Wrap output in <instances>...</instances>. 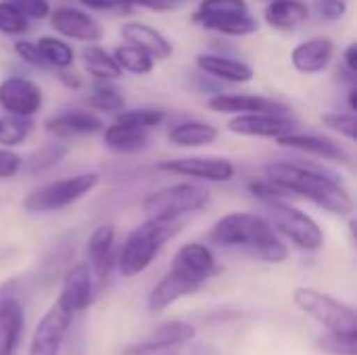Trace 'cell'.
Returning a JSON list of instances; mask_svg holds the SVG:
<instances>
[{"instance_id": "ffe728a7", "label": "cell", "mask_w": 357, "mask_h": 355, "mask_svg": "<svg viewBox=\"0 0 357 355\" xmlns=\"http://www.w3.org/2000/svg\"><path fill=\"white\" fill-rule=\"evenodd\" d=\"M333 54H335L333 40L318 36V38H310L297 44L291 52V63L295 71L303 75H316V73H322L331 65Z\"/></svg>"}, {"instance_id": "30bf717a", "label": "cell", "mask_w": 357, "mask_h": 355, "mask_svg": "<svg viewBox=\"0 0 357 355\" xmlns=\"http://www.w3.org/2000/svg\"><path fill=\"white\" fill-rule=\"evenodd\" d=\"M159 172L186 176L192 180H205L224 184L236 176V167L230 159L224 157H180V159H165L157 163Z\"/></svg>"}, {"instance_id": "60d3db41", "label": "cell", "mask_w": 357, "mask_h": 355, "mask_svg": "<svg viewBox=\"0 0 357 355\" xmlns=\"http://www.w3.org/2000/svg\"><path fill=\"white\" fill-rule=\"evenodd\" d=\"M15 52H17V56H19L21 61H25V63L31 65V67H40V69H46V67H48V65L44 63V59H42V54H40L36 42L17 40V42H15Z\"/></svg>"}, {"instance_id": "ac0fdd59", "label": "cell", "mask_w": 357, "mask_h": 355, "mask_svg": "<svg viewBox=\"0 0 357 355\" xmlns=\"http://www.w3.org/2000/svg\"><path fill=\"white\" fill-rule=\"evenodd\" d=\"M86 255H88V268L98 278V282H105L111 274L113 262H115V226L113 224H100L94 228L86 243Z\"/></svg>"}, {"instance_id": "1f68e13d", "label": "cell", "mask_w": 357, "mask_h": 355, "mask_svg": "<svg viewBox=\"0 0 357 355\" xmlns=\"http://www.w3.org/2000/svg\"><path fill=\"white\" fill-rule=\"evenodd\" d=\"M318 347L333 355H356L357 354V331L356 333H337L328 331L318 339Z\"/></svg>"}, {"instance_id": "ba28073f", "label": "cell", "mask_w": 357, "mask_h": 355, "mask_svg": "<svg viewBox=\"0 0 357 355\" xmlns=\"http://www.w3.org/2000/svg\"><path fill=\"white\" fill-rule=\"evenodd\" d=\"M264 207L268 211V220L274 226V230L284 234L299 249L318 251L324 245V232H322L320 224L305 211L293 207L287 201L264 203Z\"/></svg>"}, {"instance_id": "5b68a950", "label": "cell", "mask_w": 357, "mask_h": 355, "mask_svg": "<svg viewBox=\"0 0 357 355\" xmlns=\"http://www.w3.org/2000/svg\"><path fill=\"white\" fill-rule=\"evenodd\" d=\"M190 21L232 38L251 36L259 29V19L251 15L247 0H201Z\"/></svg>"}, {"instance_id": "277c9868", "label": "cell", "mask_w": 357, "mask_h": 355, "mask_svg": "<svg viewBox=\"0 0 357 355\" xmlns=\"http://www.w3.org/2000/svg\"><path fill=\"white\" fill-rule=\"evenodd\" d=\"M182 220L149 218L138 228H134L117 255L121 276L134 278L142 274L157 259L165 243L182 230Z\"/></svg>"}, {"instance_id": "7dc6e473", "label": "cell", "mask_w": 357, "mask_h": 355, "mask_svg": "<svg viewBox=\"0 0 357 355\" xmlns=\"http://www.w3.org/2000/svg\"><path fill=\"white\" fill-rule=\"evenodd\" d=\"M343 63H345V67H347V71H349V73H356L357 71V44L356 42H351V44L345 48V52H343Z\"/></svg>"}, {"instance_id": "f1b7e54d", "label": "cell", "mask_w": 357, "mask_h": 355, "mask_svg": "<svg viewBox=\"0 0 357 355\" xmlns=\"http://www.w3.org/2000/svg\"><path fill=\"white\" fill-rule=\"evenodd\" d=\"M113 59L121 67L123 73H134V75H146L155 67V59L144 52L142 48L134 44H123L113 50Z\"/></svg>"}, {"instance_id": "8d00e7d4", "label": "cell", "mask_w": 357, "mask_h": 355, "mask_svg": "<svg viewBox=\"0 0 357 355\" xmlns=\"http://www.w3.org/2000/svg\"><path fill=\"white\" fill-rule=\"evenodd\" d=\"M247 188H249V192H251L257 201H261V203L287 201L289 197H293L289 190H284L282 186H278L276 182L268 180V178H264V180H251V182L247 184Z\"/></svg>"}, {"instance_id": "d590c367", "label": "cell", "mask_w": 357, "mask_h": 355, "mask_svg": "<svg viewBox=\"0 0 357 355\" xmlns=\"http://www.w3.org/2000/svg\"><path fill=\"white\" fill-rule=\"evenodd\" d=\"M322 123H324L328 130H333V132L345 136L347 140H356L357 138L356 113H351V111H333V113H324V115H322Z\"/></svg>"}, {"instance_id": "6da1fadb", "label": "cell", "mask_w": 357, "mask_h": 355, "mask_svg": "<svg viewBox=\"0 0 357 355\" xmlns=\"http://www.w3.org/2000/svg\"><path fill=\"white\" fill-rule=\"evenodd\" d=\"M209 241L226 249H245L268 264H282L289 259V247L270 220L249 211H234L220 218L209 232Z\"/></svg>"}, {"instance_id": "f546056e", "label": "cell", "mask_w": 357, "mask_h": 355, "mask_svg": "<svg viewBox=\"0 0 357 355\" xmlns=\"http://www.w3.org/2000/svg\"><path fill=\"white\" fill-rule=\"evenodd\" d=\"M44 63L48 67H56V69H65V67H71L73 61H75V52L73 48L63 40V38H56V36H42L38 42H36Z\"/></svg>"}, {"instance_id": "bcb514c9", "label": "cell", "mask_w": 357, "mask_h": 355, "mask_svg": "<svg viewBox=\"0 0 357 355\" xmlns=\"http://www.w3.org/2000/svg\"><path fill=\"white\" fill-rule=\"evenodd\" d=\"M86 8L92 10H119V8H130L123 0H79Z\"/></svg>"}, {"instance_id": "484cf974", "label": "cell", "mask_w": 357, "mask_h": 355, "mask_svg": "<svg viewBox=\"0 0 357 355\" xmlns=\"http://www.w3.org/2000/svg\"><path fill=\"white\" fill-rule=\"evenodd\" d=\"M215 138L218 130L205 121H182L174 126L167 134V140L180 149H203L215 142Z\"/></svg>"}, {"instance_id": "4dcf8cb0", "label": "cell", "mask_w": 357, "mask_h": 355, "mask_svg": "<svg viewBox=\"0 0 357 355\" xmlns=\"http://www.w3.org/2000/svg\"><path fill=\"white\" fill-rule=\"evenodd\" d=\"M36 128V121L31 117H17V115H6L0 117V146L4 149H15L23 144Z\"/></svg>"}, {"instance_id": "3957f363", "label": "cell", "mask_w": 357, "mask_h": 355, "mask_svg": "<svg viewBox=\"0 0 357 355\" xmlns=\"http://www.w3.org/2000/svg\"><path fill=\"white\" fill-rule=\"evenodd\" d=\"M218 262L209 247L201 243H188L184 245L174 262L169 272L157 282V287L149 295V312L157 314L167 310L178 299L195 293L201 289L209 278L218 274Z\"/></svg>"}, {"instance_id": "f35d334b", "label": "cell", "mask_w": 357, "mask_h": 355, "mask_svg": "<svg viewBox=\"0 0 357 355\" xmlns=\"http://www.w3.org/2000/svg\"><path fill=\"white\" fill-rule=\"evenodd\" d=\"M63 157H65V146H63V144H59V142L46 144V146H42L40 151H36V153L31 155L29 167L36 169V172H38V169H48V167H52L54 163H59Z\"/></svg>"}, {"instance_id": "4316f807", "label": "cell", "mask_w": 357, "mask_h": 355, "mask_svg": "<svg viewBox=\"0 0 357 355\" xmlns=\"http://www.w3.org/2000/svg\"><path fill=\"white\" fill-rule=\"evenodd\" d=\"M82 65L88 75H92L94 80H100V82H117L123 75V71L117 65V61L113 59V54H109L98 44H90L82 50Z\"/></svg>"}, {"instance_id": "7c38bea8", "label": "cell", "mask_w": 357, "mask_h": 355, "mask_svg": "<svg viewBox=\"0 0 357 355\" xmlns=\"http://www.w3.org/2000/svg\"><path fill=\"white\" fill-rule=\"evenodd\" d=\"M71 320H73V314L56 301L36 326L29 355H59Z\"/></svg>"}, {"instance_id": "f6af8a7d", "label": "cell", "mask_w": 357, "mask_h": 355, "mask_svg": "<svg viewBox=\"0 0 357 355\" xmlns=\"http://www.w3.org/2000/svg\"><path fill=\"white\" fill-rule=\"evenodd\" d=\"M59 80H61V84H63L67 90H79V88L84 86V80H82V75L73 69V65H71V67H65V69H59Z\"/></svg>"}, {"instance_id": "44dd1931", "label": "cell", "mask_w": 357, "mask_h": 355, "mask_svg": "<svg viewBox=\"0 0 357 355\" xmlns=\"http://www.w3.org/2000/svg\"><path fill=\"white\" fill-rule=\"evenodd\" d=\"M149 130L115 119L113 123L102 128V142L109 151L119 153V155H134L142 153L149 146Z\"/></svg>"}, {"instance_id": "8992f818", "label": "cell", "mask_w": 357, "mask_h": 355, "mask_svg": "<svg viewBox=\"0 0 357 355\" xmlns=\"http://www.w3.org/2000/svg\"><path fill=\"white\" fill-rule=\"evenodd\" d=\"M98 184V174L94 172H86V174H77L71 178H63V180H54L48 182L36 190H31L25 201L23 207L29 213H52V211H61L69 205H73L75 201L84 199L88 192H92Z\"/></svg>"}, {"instance_id": "603a6c76", "label": "cell", "mask_w": 357, "mask_h": 355, "mask_svg": "<svg viewBox=\"0 0 357 355\" xmlns=\"http://www.w3.org/2000/svg\"><path fill=\"white\" fill-rule=\"evenodd\" d=\"M23 308L13 295H0V355H15L23 335Z\"/></svg>"}, {"instance_id": "e0dca14e", "label": "cell", "mask_w": 357, "mask_h": 355, "mask_svg": "<svg viewBox=\"0 0 357 355\" xmlns=\"http://www.w3.org/2000/svg\"><path fill=\"white\" fill-rule=\"evenodd\" d=\"M56 301L61 305H65L71 314L84 312L92 305L94 285H92V272H90L88 264H75L73 268H69Z\"/></svg>"}, {"instance_id": "2e32d148", "label": "cell", "mask_w": 357, "mask_h": 355, "mask_svg": "<svg viewBox=\"0 0 357 355\" xmlns=\"http://www.w3.org/2000/svg\"><path fill=\"white\" fill-rule=\"evenodd\" d=\"M276 142L284 149H293V151H303L316 157H322L326 161L339 163V165H354L351 155L333 138L328 136H320V134H299V132H289L280 138H276Z\"/></svg>"}, {"instance_id": "9a60e30c", "label": "cell", "mask_w": 357, "mask_h": 355, "mask_svg": "<svg viewBox=\"0 0 357 355\" xmlns=\"http://www.w3.org/2000/svg\"><path fill=\"white\" fill-rule=\"evenodd\" d=\"M297 123L291 119V115H278V113H247L236 115L228 121V130L238 136L249 138H280L289 132H295Z\"/></svg>"}, {"instance_id": "83f0119b", "label": "cell", "mask_w": 357, "mask_h": 355, "mask_svg": "<svg viewBox=\"0 0 357 355\" xmlns=\"http://www.w3.org/2000/svg\"><path fill=\"white\" fill-rule=\"evenodd\" d=\"M86 100L94 111H100V113H113L115 115V113L126 109V98H123L121 90L117 86H113V82L94 80Z\"/></svg>"}, {"instance_id": "c3c4849f", "label": "cell", "mask_w": 357, "mask_h": 355, "mask_svg": "<svg viewBox=\"0 0 357 355\" xmlns=\"http://www.w3.org/2000/svg\"><path fill=\"white\" fill-rule=\"evenodd\" d=\"M347 105H349V111L357 113V90L351 86L349 88V98H347Z\"/></svg>"}, {"instance_id": "cb8c5ba5", "label": "cell", "mask_w": 357, "mask_h": 355, "mask_svg": "<svg viewBox=\"0 0 357 355\" xmlns=\"http://www.w3.org/2000/svg\"><path fill=\"white\" fill-rule=\"evenodd\" d=\"M121 33H123V38H126L128 44H134L138 48H142L144 52H149L157 61L159 59H169L172 52H174L172 42L161 31H157L155 27H151L146 23L128 21L121 27Z\"/></svg>"}, {"instance_id": "816d5d0a", "label": "cell", "mask_w": 357, "mask_h": 355, "mask_svg": "<svg viewBox=\"0 0 357 355\" xmlns=\"http://www.w3.org/2000/svg\"><path fill=\"white\" fill-rule=\"evenodd\" d=\"M345 2H347V0H345Z\"/></svg>"}, {"instance_id": "e575fe53", "label": "cell", "mask_w": 357, "mask_h": 355, "mask_svg": "<svg viewBox=\"0 0 357 355\" xmlns=\"http://www.w3.org/2000/svg\"><path fill=\"white\" fill-rule=\"evenodd\" d=\"M165 113L159 111V109H123L119 113H115V119H121V121H128V123H134V126H140L144 130H151V128H157L165 121Z\"/></svg>"}, {"instance_id": "ab89813d", "label": "cell", "mask_w": 357, "mask_h": 355, "mask_svg": "<svg viewBox=\"0 0 357 355\" xmlns=\"http://www.w3.org/2000/svg\"><path fill=\"white\" fill-rule=\"evenodd\" d=\"M21 167H23V157L19 153H15L13 149L0 146V180L17 176L21 172Z\"/></svg>"}, {"instance_id": "9c48e42d", "label": "cell", "mask_w": 357, "mask_h": 355, "mask_svg": "<svg viewBox=\"0 0 357 355\" xmlns=\"http://www.w3.org/2000/svg\"><path fill=\"white\" fill-rule=\"evenodd\" d=\"M295 305L303 310L307 316L324 324L328 331L337 333H356V310L326 293H320L310 287H299L293 295Z\"/></svg>"}, {"instance_id": "52a82bcc", "label": "cell", "mask_w": 357, "mask_h": 355, "mask_svg": "<svg viewBox=\"0 0 357 355\" xmlns=\"http://www.w3.org/2000/svg\"><path fill=\"white\" fill-rule=\"evenodd\" d=\"M209 199L211 195L205 186L180 182L146 195V199L142 201V209L149 218L182 220L184 216L207 207Z\"/></svg>"}, {"instance_id": "b9f144b4", "label": "cell", "mask_w": 357, "mask_h": 355, "mask_svg": "<svg viewBox=\"0 0 357 355\" xmlns=\"http://www.w3.org/2000/svg\"><path fill=\"white\" fill-rule=\"evenodd\" d=\"M15 4L27 19H46L50 13V2L48 0H8Z\"/></svg>"}, {"instance_id": "d6986e66", "label": "cell", "mask_w": 357, "mask_h": 355, "mask_svg": "<svg viewBox=\"0 0 357 355\" xmlns=\"http://www.w3.org/2000/svg\"><path fill=\"white\" fill-rule=\"evenodd\" d=\"M102 128H105L102 119H98L92 113H84V111H67V113L46 119V123H44V130L50 136H54L56 140L94 136V134H100Z\"/></svg>"}, {"instance_id": "681fc988", "label": "cell", "mask_w": 357, "mask_h": 355, "mask_svg": "<svg viewBox=\"0 0 357 355\" xmlns=\"http://www.w3.org/2000/svg\"><path fill=\"white\" fill-rule=\"evenodd\" d=\"M188 355H218V352L211 349V347H195Z\"/></svg>"}, {"instance_id": "74e56055", "label": "cell", "mask_w": 357, "mask_h": 355, "mask_svg": "<svg viewBox=\"0 0 357 355\" xmlns=\"http://www.w3.org/2000/svg\"><path fill=\"white\" fill-rule=\"evenodd\" d=\"M123 355H184V345H174V343H161L155 339H146L140 345L128 347Z\"/></svg>"}, {"instance_id": "8fae6325", "label": "cell", "mask_w": 357, "mask_h": 355, "mask_svg": "<svg viewBox=\"0 0 357 355\" xmlns=\"http://www.w3.org/2000/svg\"><path fill=\"white\" fill-rule=\"evenodd\" d=\"M42 103L44 94L31 80L13 75L0 82V107L8 115L33 117L42 109Z\"/></svg>"}, {"instance_id": "ee69618b", "label": "cell", "mask_w": 357, "mask_h": 355, "mask_svg": "<svg viewBox=\"0 0 357 355\" xmlns=\"http://www.w3.org/2000/svg\"><path fill=\"white\" fill-rule=\"evenodd\" d=\"M128 6H140L155 13H167L178 6V0H123Z\"/></svg>"}, {"instance_id": "f907efd6", "label": "cell", "mask_w": 357, "mask_h": 355, "mask_svg": "<svg viewBox=\"0 0 357 355\" xmlns=\"http://www.w3.org/2000/svg\"><path fill=\"white\" fill-rule=\"evenodd\" d=\"M264 2H274V0H264Z\"/></svg>"}, {"instance_id": "d6a6232c", "label": "cell", "mask_w": 357, "mask_h": 355, "mask_svg": "<svg viewBox=\"0 0 357 355\" xmlns=\"http://www.w3.org/2000/svg\"><path fill=\"white\" fill-rule=\"evenodd\" d=\"M29 29V19L8 0L0 2V33L23 36Z\"/></svg>"}, {"instance_id": "d4e9b609", "label": "cell", "mask_w": 357, "mask_h": 355, "mask_svg": "<svg viewBox=\"0 0 357 355\" xmlns=\"http://www.w3.org/2000/svg\"><path fill=\"white\" fill-rule=\"evenodd\" d=\"M310 13L312 8L303 0H274L264 8V21L278 31H291L305 23Z\"/></svg>"}, {"instance_id": "836d02e7", "label": "cell", "mask_w": 357, "mask_h": 355, "mask_svg": "<svg viewBox=\"0 0 357 355\" xmlns=\"http://www.w3.org/2000/svg\"><path fill=\"white\" fill-rule=\"evenodd\" d=\"M149 339L161 341V343H174V345H184L195 339V328L186 322H165L159 328L153 331Z\"/></svg>"}, {"instance_id": "7402d4cb", "label": "cell", "mask_w": 357, "mask_h": 355, "mask_svg": "<svg viewBox=\"0 0 357 355\" xmlns=\"http://www.w3.org/2000/svg\"><path fill=\"white\" fill-rule=\"evenodd\" d=\"M195 63L203 73L213 75L222 82H230V84H247L255 77V71L249 63L230 59V56H222V54L201 52V54H197Z\"/></svg>"}, {"instance_id": "4fadbf2b", "label": "cell", "mask_w": 357, "mask_h": 355, "mask_svg": "<svg viewBox=\"0 0 357 355\" xmlns=\"http://www.w3.org/2000/svg\"><path fill=\"white\" fill-rule=\"evenodd\" d=\"M46 19L50 27L63 38L77 40V42H98L102 38L100 23L75 6H59L50 10Z\"/></svg>"}, {"instance_id": "7bdbcfd3", "label": "cell", "mask_w": 357, "mask_h": 355, "mask_svg": "<svg viewBox=\"0 0 357 355\" xmlns=\"http://www.w3.org/2000/svg\"><path fill=\"white\" fill-rule=\"evenodd\" d=\"M316 13L320 19L337 21L347 13V2L345 0H316Z\"/></svg>"}, {"instance_id": "5bb4252c", "label": "cell", "mask_w": 357, "mask_h": 355, "mask_svg": "<svg viewBox=\"0 0 357 355\" xmlns=\"http://www.w3.org/2000/svg\"><path fill=\"white\" fill-rule=\"evenodd\" d=\"M207 109L213 113H226V115H247V113H278V115H291V107L257 94H228L220 92L207 100Z\"/></svg>"}, {"instance_id": "7a4b0ae2", "label": "cell", "mask_w": 357, "mask_h": 355, "mask_svg": "<svg viewBox=\"0 0 357 355\" xmlns=\"http://www.w3.org/2000/svg\"><path fill=\"white\" fill-rule=\"evenodd\" d=\"M266 178L282 186L295 197L307 199L314 205L322 207L324 211L337 216V218H347L354 211V199L351 195L328 174L303 167L299 163L291 161H276L268 163L266 167Z\"/></svg>"}]
</instances>
